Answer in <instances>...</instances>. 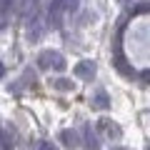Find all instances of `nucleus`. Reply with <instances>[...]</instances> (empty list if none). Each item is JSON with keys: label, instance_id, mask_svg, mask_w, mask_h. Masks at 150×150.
Masks as SVG:
<instances>
[{"label": "nucleus", "instance_id": "f257e3e1", "mask_svg": "<svg viewBox=\"0 0 150 150\" xmlns=\"http://www.w3.org/2000/svg\"><path fill=\"white\" fill-rule=\"evenodd\" d=\"M75 73H78V75H85V73H93V65H88V63H83L80 68L75 70Z\"/></svg>", "mask_w": 150, "mask_h": 150}, {"label": "nucleus", "instance_id": "f03ea898", "mask_svg": "<svg viewBox=\"0 0 150 150\" xmlns=\"http://www.w3.org/2000/svg\"><path fill=\"white\" fill-rule=\"evenodd\" d=\"M40 150H55V148H53L50 143H43V145H40Z\"/></svg>", "mask_w": 150, "mask_h": 150}]
</instances>
